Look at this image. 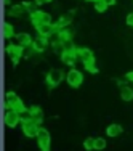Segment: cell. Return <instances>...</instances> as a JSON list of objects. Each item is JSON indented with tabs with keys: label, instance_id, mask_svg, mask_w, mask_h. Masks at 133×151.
<instances>
[{
	"label": "cell",
	"instance_id": "obj_1",
	"mask_svg": "<svg viewBox=\"0 0 133 151\" xmlns=\"http://www.w3.org/2000/svg\"><path fill=\"white\" fill-rule=\"evenodd\" d=\"M5 106L6 109H15L18 113H24L26 111V106H24V103L21 101V98L16 95L15 92H8L5 95Z\"/></svg>",
	"mask_w": 133,
	"mask_h": 151
},
{
	"label": "cell",
	"instance_id": "obj_2",
	"mask_svg": "<svg viewBox=\"0 0 133 151\" xmlns=\"http://www.w3.org/2000/svg\"><path fill=\"white\" fill-rule=\"evenodd\" d=\"M66 81H67V84H69L71 87L77 88V87H80L82 82H84V74H82L80 71H77V69H74V68H72V69L67 73Z\"/></svg>",
	"mask_w": 133,
	"mask_h": 151
},
{
	"label": "cell",
	"instance_id": "obj_3",
	"mask_svg": "<svg viewBox=\"0 0 133 151\" xmlns=\"http://www.w3.org/2000/svg\"><path fill=\"white\" fill-rule=\"evenodd\" d=\"M63 79H66V76H64L63 71L61 69H51L46 74V84L53 88V87H56V85H59Z\"/></svg>",
	"mask_w": 133,
	"mask_h": 151
},
{
	"label": "cell",
	"instance_id": "obj_4",
	"mask_svg": "<svg viewBox=\"0 0 133 151\" xmlns=\"http://www.w3.org/2000/svg\"><path fill=\"white\" fill-rule=\"evenodd\" d=\"M37 138V143L40 146L42 151H50V142H51V137H50V132L46 129H40L39 130V135L35 137Z\"/></svg>",
	"mask_w": 133,
	"mask_h": 151
},
{
	"label": "cell",
	"instance_id": "obj_5",
	"mask_svg": "<svg viewBox=\"0 0 133 151\" xmlns=\"http://www.w3.org/2000/svg\"><path fill=\"white\" fill-rule=\"evenodd\" d=\"M3 122L6 127H16L21 122V114L15 109H6L5 116H3Z\"/></svg>",
	"mask_w": 133,
	"mask_h": 151
},
{
	"label": "cell",
	"instance_id": "obj_6",
	"mask_svg": "<svg viewBox=\"0 0 133 151\" xmlns=\"http://www.w3.org/2000/svg\"><path fill=\"white\" fill-rule=\"evenodd\" d=\"M23 48L24 47H21V45H18V44H10V45H6V55L10 56V60L13 61L15 64H18V61L21 60V56H23Z\"/></svg>",
	"mask_w": 133,
	"mask_h": 151
},
{
	"label": "cell",
	"instance_id": "obj_7",
	"mask_svg": "<svg viewBox=\"0 0 133 151\" xmlns=\"http://www.w3.org/2000/svg\"><path fill=\"white\" fill-rule=\"evenodd\" d=\"M31 21H32L34 26H39V24H48V23H51V16H50L48 13H45V12L37 10L35 13L31 15Z\"/></svg>",
	"mask_w": 133,
	"mask_h": 151
},
{
	"label": "cell",
	"instance_id": "obj_8",
	"mask_svg": "<svg viewBox=\"0 0 133 151\" xmlns=\"http://www.w3.org/2000/svg\"><path fill=\"white\" fill-rule=\"evenodd\" d=\"M39 130H40V127H39V124H35L34 121L23 122V134L26 135V137H29V138L37 137L39 135Z\"/></svg>",
	"mask_w": 133,
	"mask_h": 151
},
{
	"label": "cell",
	"instance_id": "obj_9",
	"mask_svg": "<svg viewBox=\"0 0 133 151\" xmlns=\"http://www.w3.org/2000/svg\"><path fill=\"white\" fill-rule=\"evenodd\" d=\"M35 29H37L39 35H42V37H51L55 32H58L56 26H53L51 23H48V24H39V26H35Z\"/></svg>",
	"mask_w": 133,
	"mask_h": 151
},
{
	"label": "cell",
	"instance_id": "obj_10",
	"mask_svg": "<svg viewBox=\"0 0 133 151\" xmlns=\"http://www.w3.org/2000/svg\"><path fill=\"white\" fill-rule=\"evenodd\" d=\"M77 50L75 52H64L61 53V61H63L64 64H67V66H74L75 61H77Z\"/></svg>",
	"mask_w": 133,
	"mask_h": 151
},
{
	"label": "cell",
	"instance_id": "obj_11",
	"mask_svg": "<svg viewBox=\"0 0 133 151\" xmlns=\"http://www.w3.org/2000/svg\"><path fill=\"white\" fill-rule=\"evenodd\" d=\"M32 42H34V39L31 37L27 32H21V34H16V44L21 45V47H29L32 45Z\"/></svg>",
	"mask_w": 133,
	"mask_h": 151
},
{
	"label": "cell",
	"instance_id": "obj_12",
	"mask_svg": "<svg viewBox=\"0 0 133 151\" xmlns=\"http://www.w3.org/2000/svg\"><path fill=\"white\" fill-rule=\"evenodd\" d=\"M77 56L80 58L84 63H87V61H92L95 60V56H93V52L90 48H77Z\"/></svg>",
	"mask_w": 133,
	"mask_h": 151
},
{
	"label": "cell",
	"instance_id": "obj_13",
	"mask_svg": "<svg viewBox=\"0 0 133 151\" xmlns=\"http://www.w3.org/2000/svg\"><path fill=\"white\" fill-rule=\"evenodd\" d=\"M46 39L48 37H42V35H39L37 39H34V42H32L34 52H44L45 47H46Z\"/></svg>",
	"mask_w": 133,
	"mask_h": 151
},
{
	"label": "cell",
	"instance_id": "obj_14",
	"mask_svg": "<svg viewBox=\"0 0 133 151\" xmlns=\"http://www.w3.org/2000/svg\"><path fill=\"white\" fill-rule=\"evenodd\" d=\"M29 111H31V114H32V121H34L35 124L40 125L42 121H44V113H42V109L39 106H32Z\"/></svg>",
	"mask_w": 133,
	"mask_h": 151
},
{
	"label": "cell",
	"instance_id": "obj_15",
	"mask_svg": "<svg viewBox=\"0 0 133 151\" xmlns=\"http://www.w3.org/2000/svg\"><path fill=\"white\" fill-rule=\"evenodd\" d=\"M120 98L124 100V101H132V100H133V88L124 85L122 90H120Z\"/></svg>",
	"mask_w": 133,
	"mask_h": 151
},
{
	"label": "cell",
	"instance_id": "obj_16",
	"mask_svg": "<svg viewBox=\"0 0 133 151\" xmlns=\"http://www.w3.org/2000/svg\"><path fill=\"white\" fill-rule=\"evenodd\" d=\"M106 134L109 137H119L122 134V125L120 124H111L109 127L106 129Z\"/></svg>",
	"mask_w": 133,
	"mask_h": 151
},
{
	"label": "cell",
	"instance_id": "obj_17",
	"mask_svg": "<svg viewBox=\"0 0 133 151\" xmlns=\"http://www.w3.org/2000/svg\"><path fill=\"white\" fill-rule=\"evenodd\" d=\"M3 37L5 39H13L15 37V29L10 23H5L3 24Z\"/></svg>",
	"mask_w": 133,
	"mask_h": 151
},
{
	"label": "cell",
	"instance_id": "obj_18",
	"mask_svg": "<svg viewBox=\"0 0 133 151\" xmlns=\"http://www.w3.org/2000/svg\"><path fill=\"white\" fill-rule=\"evenodd\" d=\"M23 13H26V6L24 5H16L10 8V15L11 16H23Z\"/></svg>",
	"mask_w": 133,
	"mask_h": 151
},
{
	"label": "cell",
	"instance_id": "obj_19",
	"mask_svg": "<svg viewBox=\"0 0 133 151\" xmlns=\"http://www.w3.org/2000/svg\"><path fill=\"white\" fill-rule=\"evenodd\" d=\"M107 6H109V5H107L104 0H95V10L98 13H104L107 10Z\"/></svg>",
	"mask_w": 133,
	"mask_h": 151
},
{
	"label": "cell",
	"instance_id": "obj_20",
	"mask_svg": "<svg viewBox=\"0 0 133 151\" xmlns=\"http://www.w3.org/2000/svg\"><path fill=\"white\" fill-rule=\"evenodd\" d=\"M63 42V47H64V52H75V45L72 42V39H67V40H61Z\"/></svg>",
	"mask_w": 133,
	"mask_h": 151
},
{
	"label": "cell",
	"instance_id": "obj_21",
	"mask_svg": "<svg viewBox=\"0 0 133 151\" xmlns=\"http://www.w3.org/2000/svg\"><path fill=\"white\" fill-rule=\"evenodd\" d=\"M84 64H85V69H87L88 73H92V74H96V73H98V66L95 64V60L87 61V63H84Z\"/></svg>",
	"mask_w": 133,
	"mask_h": 151
},
{
	"label": "cell",
	"instance_id": "obj_22",
	"mask_svg": "<svg viewBox=\"0 0 133 151\" xmlns=\"http://www.w3.org/2000/svg\"><path fill=\"white\" fill-rule=\"evenodd\" d=\"M84 148L87 150V151H92V150H95V138H92V137H88V138H85V142H84Z\"/></svg>",
	"mask_w": 133,
	"mask_h": 151
},
{
	"label": "cell",
	"instance_id": "obj_23",
	"mask_svg": "<svg viewBox=\"0 0 133 151\" xmlns=\"http://www.w3.org/2000/svg\"><path fill=\"white\" fill-rule=\"evenodd\" d=\"M106 148V140L103 138V137H98V138H95V150H104Z\"/></svg>",
	"mask_w": 133,
	"mask_h": 151
},
{
	"label": "cell",
	"instance_id": "obj_24",
	"mask_svg": "<svg viewBox=\"0 0 133 151\" xmlns=\"http://www.w3.org/2000/svg\"><path fill=\"white\" fill-rule=\"evenodd\" d=\"M127 24L128 26H133V13H130V15L127 16Z\"/></svg>",
	"mask_w": 133,
	"mask_h": 151
},
{
	"label": "cell",
	"instance_id": "obj_25",
	"mask_svg": "<svg viewBox=\"0 0 133 151\" xmlns=\"http://www.w3.org/2000/svg\"><path fill=\"white\" fill-rule=\"evenodd\" d=\"M51 0H35V5H44V3H50Z\"/></svg>",
	"mask_w": 133,
	"mask_h": 151
},
{
	"label": "cell",
	"instance_id": "obj_26",
	"mask_svg": "<svg viewBox=\"0 0 133 151\" xmlns=\"http://www.w3.org/2000/svg\"><path fill=\"white\" fill-rule=\"evenodd\" d=\"M125 77H127V81L133 82V71H130V73H127V76H125Z\"/></svg>",
	"mask_w": 133,
	"mask_h": 151
},
{
	"label": "cell",
	"instance_id": "obj_27",
	"mask_svg": "<svg viewBox=\"0 0 133 151\" xmlns=\"http://www.w3.org/2000/svg\"><path fill=\"white\" fill-rule=\"evenodd\" d=\"M104 2H106L109 6H111V5H116V0H104Z\"/></svg>",
	"mask_w": 133,
	"mask_h": 151
},
{
	"label": "cell",
	"instance_id": "obj_28",
	"mask_svg": "<svg viewBox=\"0 0 133 151\" xmlns=\"http://www.w3.org/2000/svg\"><path fill=\"white\" fill-rule=\"evenodd\" d=\"M3 2H5V3H6V5H8V3H10V2H11V0H3Z\"/></svg>",
	"mask_w": 133,
	"mask_h": 151
}]
</instances>
